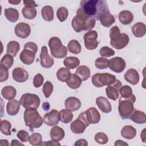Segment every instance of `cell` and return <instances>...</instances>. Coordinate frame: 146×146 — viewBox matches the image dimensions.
<instances>
[{
    "mask_svg": "<svg viewBox=\"0 0 146 146\" xmlns=\"http://www.w3.org/2000/svg\"><path fill=\"white\" fill-rule=\"evenodd\" d=\"M14 59L13 56L10 54L5 55L1 60V65L6 67L7 69L10 68L13 64Z\"/></svg>",
    "mask_w": 146,
    "mask_h": 146,
    "instance_id": "obj_43",
    "label": "cell"
},
{
    "mask_svg": "<svg viewBox=\"0 0 146 146\" xmlns=\"http://www.w3.org/2000/svg\"><path fill=\"white\" fill-rule=\"evenodd\" d=\"M10 144L8 141L6 139H1L0 140V145L4 146V145H9Z\"/></svg>",
    "mask_w": 146,
    "mask_h": 146,
    "instance_id": "obj_59",
    "label": "cell"
},
{
    "mask_svg": "<svg viewBox=\"0 0 146 146\" xmlns=\"http://www.w3.org/2000/svg\"><path fill=\"white\" fill-rule=\"evenodd\" d=\"M75 74L80 78L82 81H85L90 77L91 71L87 66H80L76 69Z\"/></svg>",
    "mask_w": 146,
    "mask_h": 146,
    "instance_id": "obj_30",
    "label": "cell"
},
{
    "mask_svg": "<svg viewBox=\"0 0 146 146\" xmlns=\"http://www.w3.org/2000/svg\"><path fill=\"white\" fill-rule=\"evenodd\" d=\"M40 98L37 95L30 93H26L22 95L20 99L21 104L26 109H37L40 105Z\"/></svg>",
    "mask_w": 146,
    "mask_h": 146,
    "instance_id": "obj_7",
    "label": "cell"
},
{
    "mask_svg": "<svg viewBox=\"0 0 146 146\" xmlns=\"http://www.w3.org/2000/svg\"><path fill=\"white\" fill-rule=\"evenodd\" d=\"M42 105H43L42 107H43V108L44 109V110H45V111L48 110V109L50 108V106H49V103L48 102H45V103H43Z\"/></svg>",
    "mask_w": 146,
    "mask_h": 146,
    "instance_id": "obj_61",
    "label": "cell"
},
{
    "mask_svg": "<svg viewBox=\"0 0 146 146\" xmlns=\"http://www.w3.org/2000/svg\"><path fill=\"white\" fill-rule=\"evenodd\" d=\"M50 134L52 140L58 141L62 140L65 135L64 130L61 127L57 125H55L51 128Z\"/></svg>",
    "mask_w": 146,
    "mask_h": 146,
    "instance_id": "obj_25",
    "label": "cell"
},
{
    "mask_svg": "<svg viewBox=\"0 0 146 146\" xmlns=\"http://www.w3.org/2000/svg\"><path fill=\"white\" fill-rule=\"evenodd\" d=\"M44 123L48 126H54L59 123L60 121L59 112L55 109L46 113L43 118Z\"/></svg>",
    "mask_w": 146,
    "mask_h": 146,
    "instance_id": "obj_14",
    "label": "cell"
},
{
    "mask_svg": "<svg viewBox=\"0 0 146 146\" xmlns=\"http://www.w3.org/2000/svg\"><path fill=\"white\" fill-rule=\"evenodd\" d=\"M129 41L128 35L125 33H121L120 36L113 40H110L111 46L116 50H120L127 46Z\"/></svg>",
    "mask_w": 146,
    "mask_h": 146,
    "instance_id": "obj_15",
    "label": "cell"
},
{
    "mask_svg": "<svg viewBox=\"0 0 146 146\" xmlns=\"http://www.w3.org/2000/svg\"><path fill=\"white\" fill-rule=\"evenodd\" d=\"M77 11L88 17L99 20L102 14L109 11V8L106 1L83 0L80 1Z\"/></svg>",
    "mask_w": 146,
    "mask_h": 146,
    "instance_id": "obj_1",
    "label": "cell"
},
{
    "mask_svg": "<svg viewBox=\"0 0 146 146\" xmlns=\"http://www.w3.org/2000/svg\"><path fill=\"white\" fill-rule=\"evenodd\" d=\"M63 64L66 68L70 69H74L80 64L79 59L75 56H68L63 60Z\"/></svg>",
    "mask_w": 146,
    "mask_h": 146,
    "instance_id": "obj_34",
    "label": "cell"
},
{
    "mask_svg": "<svg viewBox=\"0 0 146 146\" xmlns=\"http://www.w3.org/2000/svg\"><path fill=\"white\" fill-rule=\"evenodd\" d=\"M51 54L52 56L56 58H63L67 54V48L62 44L61 40L55 36L51 38L48 43Z\"/></svg>",
    "mask_w": 146,
    "mask_h": 146,
    "instance_id": "obj_5",
    "label": "cell"
},
{
    "mask_svg": "<svg viewBox=\"0 0 146 146\" xmlns=\"http://www.w3.org/2000/svg\"><path fill=\"white\" fill-rule=\"evenodd\" d=\"M29 141L32 145H40L42 142V136L39 133H33L29 136Z\"/></svg>",
    "mask_w": 146,
    "mask_h": 146,
    "instance_id": "obj_41",
    "label": "cell"
},
{
    "mask_svg": "<svg viewBox=\"0 0 146 146\" xmlns=\"http://www.w3.org/2000/svg\"><path fill=\"white\" fill-rule=\"evenodd\" d=\"M20 48L19 43L15 40L10 41L7 44V54L13 56H15Z\"/></svg>",
    "mask_w": 146,
    "mask_h": 146,
    "instance_id": "obj_35",
    "label": "cell"
},
{
    "mask_svg": "<svg viewBox=\"0 0 146 146\" xmlns=\"http://www.w3.org/2000/svg\"><path fill=\"white\" fill-rule=\"evenodd\" d=\"M21 2V1H18V0H15V1H10V0H9L8 1L9 3H10L12 5H18Z\"/></svg>",
    "mask_w": 146,
    "mask_h": 146,
    "instance_id": "obj_62",
    "label": "cell"
},
{
    "mask_svg": "<svg viewBox=\"0 0 146 146\" xmlns=\"http://www.w3.org/2000/svg\"><path fill=\"white\" fill-rule=\"evenodd\" d=\"M116 76L110 73H96L92 76V83L96 87L112 84L116 81Z\"/></svg>",
    "mask_w": 146,
    "mask_h": 146,
    "instance_id": "obj_6",
    "label": "cell"
},
{
    "mask_svg": "<svg viewBox=\"0 0 146 146\" xmlns=\"http://www.w3.org/2000/svg\"><path fill=\"white\" fill-rule=\"evenodd\" d=\"M44 82V78L43 75L40 74H36L33 79V85L35 87L38 88L40 87Z\"/></svg>",
    "mask_w": 146,
    "mask_h": 146,
    "instance_id": "obj_51",
    "label": "cell"
},
{
    "mask_svg": "<svg viewBox=\"0 0 146 146\" xmlns=\"http://www.w3.org/2000/svg\"><path fill=\"white\" fill-rule=\"evenodd\" d=\"M109 60L103 57L98 58L95 61V66L100 70L106 69L108 67Z\"/></svg>",
    "mask_w": 146,
    "mask_h": 146,
    "instance_id": "obj_42",
    "label": "cell"
},
{
    "mask_svg": "<svg viewBox=\"0 0 146 146\" xmlns=\"http://www.w3.org/2000/svg\"><path fill=\"white\" fill-rule=\"evenodd\" d=\"M0 82H3L8 79V69L2 65H0Z\"/></svg>",
    "mask_w": 146,
    "mask_h": 146,
    "instance_id": "obj_50",
    "label": "cell"
},
{
    "mask_svg": "<svg viewBox=\"0 0 146 146\" xmlns=\"http://www.w3.org/2000/svg\"><path fill=\"white\" fill-rule=\"evenodd\" d=\"M129 119L135 123L140 124H144L146 122L145 113L139 110H135L131 115Z\"/></svg>",
    "mask_w": 146,
    "mask_h": 146,
    "instance_id": "obj_27",
    "label": "cell"
},
{
    "mask_svg": "<svg viewBox=\"0 0 146 146\" xmlns=\"http://www.w3.org/2000/svg\"><path fill=\"white\" fill-rule=\"evenodd\" d=\"M23 3L25 5V6H29V7H35L37 6V5L35 3V2L34 1H23Z\"/></svg>",
    "mask_w": 146,
    "mask_h": 146,
    "instance_id": "obj_56",
    "label": "cell"
},
{
    "mask_svg": "<svg viewBox=\"0 0 146 146\" xmlns=\"http://www.w3.org/2000/svg\"><path fill=\"white\" fill-rule=\"evenodd\" d=\"M126 63L123 58L116 56L111 58L108 62V67L111 70L116 73H120L125 68Z\"/></svg>",
    "mask_w": 146,
    "mask_h": 146,
    "instance_id": "obj_11",
    "label": "cell"
},
{
    "mask_svg": "<svg viewBox=\"0 0 146 146\" xmlns=\"http://www.w3.org/2000/svg\"><path fill=\"white\" fill-rule=\"evenodd\" d=\"M82 82V81L80 78L75 74H74L70 75V77L66 81V84L72 89H77L80 86Z\"/></svg>",
    "mask_w": 146,
    "mask_h": 146,
    "instance_id": "obj_31",
    "label": "cell"
},
{
    "mask_svg": "<svg viewBox=\"0 0 146 146\" xmlns=\"http://www.w3.org/2000/svg\"><path fill=\"white\" fill-rule=\"evenodd\" d=\"M40 65L46 68H49L51 67L54 63V59L48 55V50L46 46H43L41 48V52L40 54Z\"/></svg>",
    "mask_w": 146,
    "mask_h": 146,
    "instance_id": "obj_12",
    "label": "cell"
},
{
    "mask_svg": "<svg viewBox=\"0 0 146 146\" xmlns=\"http://www.w3.org/2000/svg\"><path fill=\"white\" fill-rule=\"evenodd\" d=\"M120 30L118 26H114L112 27H111L109 34L111 40H113L116 39L118 36H120Z\"/></svg>",
    "mask_w": 146,
    "mask_h": 146,
    "instance_id": "obj_49",
    "label": "cell"
},
{
    "mask_svg": "<svg viewBox=\"0 0 146 146\" xmlns=\"http://www.w3.org/2000/svg\"><path fill=\"white\" fill-rule=\"evenodd\" d=\"M24 48H28L29 50L33 51L35 53H36V52L38 51V46L34 42H29L26 43L24 45Z\"/></svg>",
    "mask_w": 146,
    "mask_h": 146,
    "instance_id": "obj_53",
    "label": "cell"
},
{
    "mask_svg": "<svg viewBox=\"0 0 146 146\" xmlns=\"http://www.w3.org/2000/svg\"><path fill=\"white\" fill-rule=\"evenodd\" d=\"M36 53L28 48H24L21 52L19 58L21 61L25 64H31L35 59Z\"/></svg>",
    "mask_w": 146,
    "mask_h": 146,
    "instance_id": "obj_18",
    "label": "cell"
},
{
    "mask_svg": "<svg viewBox=\"0 0 146 146\" xmlns=\"http://www.w3.org/2000/svg\"><path fill=\"white\" fill-rule=\"evenodd\" d=\"M11 145H12V146H15V145H23V146H24V144L23 143L19 142L17 140L14 139V140H11Z\"/></svg>",
    "mask_w": 146,
    "mask_h": 146,
    "instance_id": "obj_57",
    "label": "cell"
},
{
    "mask_svg": "<svg viewBox=\"0 0 146 146\" xmlns=\"http://www.w3.org/2000/svg\"><path fill=\"white\" fill-rule=\"evenodd\" d=\"M73 117L74 116L71 111L67 109H63L59 112L60 120L64 124L70 123L72 120Z\"/></svg>",
    "mask_w": 146,
    "mask_h": 146,
    "instance_id": "obj_37",
    "label": "cell"
},
{
    "mask_svg": "<svg viewBox=\"0 0 146 146\" xmlns=\"http://www.w3.org/2000/svg\"><path fill=\"white\" fill-rule=\"evenodd\" d=\"M16 94V89L11 86H5L1 90V95L2 97L9 100L13 99L15 97Z\"/></svg>",
    "mask_w": 146,
    "mask_h": 146,
    "instance_id": "obj_29",
    "label": "cell"
},
{
    "mask_svg": "<svg viewBox=\"0 0 146 146\" xmlns=\"http://www.w3.org/2000/svg\"><path fill=\"white\" fill-rule=\"evenodd\" d=\"M5 15L6 18L11 22H15L19 18V13L15 9L9 7L5 10Z\"/></svg>",
    "mask_w": 146,
    "mask_h": 146,
    "instance_id": "obj_32",
    "label": "cell"
},
{
    "mask_svg": "<svg viewBox=\"0 0 146 146\" xmlns=\"http://www.w3.org/2000/svg\"><path fill=\"white\" fill-rule=\"evenodd\" d=\"M99 20L100 23L106 27H110L115 22V18L114 16L110 13V10L102 14Z\"/></svg>",
    "mask_w": 146,
    "mask_h": 146,
    "instance_id": "obj_23",
    "label": "cell"
},
{
    "mask_svg": "<svg viewBox=\"0 0 146 146\" xmlns=\"http://www.w3.org/2000/svg\"><path fill=\"white\" fill-rule=\"evenodd\" d=\"M96 23V19L88 17L79 11H76L75 15L71 21V26L76 33L82 31H90Z\"/></svg>",
    "mask_w": 146,
    "mask_h": 146,
    "instance_id": "obj_2",
    "label": "cell"
},
{
    "mask_svg": "<svg viewBox=\"0 0 146 146\" xmlns=\"http://www.w3.org/2000/svg\"><path fill=\"white\" fill-rule=\"evenodd\" d=\"M64 104L66 109L71 112L76 111L79 110L81 107L80 100L78 98L73 96H71L66 99Z\"/></svg>",
    "mask_w": 146,
    "mask_h": 146,
    "instance_id": "obj_20",
    "label": "cell"
},
{
    "mask_svg": "<svg viewBox=\"0 0 146 146\" xmlns=\"http://www.w3.org/2000/svg\"><path fill=\"white\" fill-rule=\"evenodd\" d=\"M12 76L15 82L18 83H23L28 79L29 73L21 67H16L13 70Z\"/></svg>",
    "mask_w": 146,
    "mask_h": 146,
    "instance_id": "obj_17",
    "label": "cell"
},
{
    "mask_svg": "<svg viewBox=\"0 0 146 146\" xmlns=\"http://www.w3.org/2000/svg\"><path fill=\"white\" fill-rule=\"evenodd\" d=\"M121 86V82L118 79H116L112 84L107 86L106 92L108 98L114 101L116 100L119 98V91Z\"/></svg>",
    "mask_w": 146,
    "mask_h": 146,
    "instance_id": "obj_10",
    "label": "cell"
},
{
    "mask_svg": "<svg viewBox=\"0 0 146 146\" xmlns=\"http://www.w3.org/2000/svg\"><path fill=\"white\" fill-rule=\"evenodd\" d=\"M23 118L25 125L29 127L31 131L41 127L43 121L42 117L35 108L26 109Z\"/></svg>",
    "mask_w": 146,
    "mask_h": 146,
    "instance_id": "obj_3",
    "label": "cell"
},
{
    "mask_svg": "<svg viewBox=\"0 0 146 146\" xmlns=\"http://www.w3.org/2000/svg\"><path fill=\"white\" fill-rule=\"evenodd\" d=\"M40 145H60V144L58 141L55 140H51V141H48L47 142H44L43 143H41Z\"/></svg>",
    "mask_w": 146,
    "mask_h": 146,
    "instance_id": "obj_55",
    "label": "cell"
},
{
    "mask_svg": "<svg viewBox=\"0 0 146 146\" xmlns=\"http://www.w3.org/2000/svg\"><path fill=\"white\" fill-rule=\"evenodd\" d=\"M14 32L16 35L19 38L25 39L30 35L31 33V28L28 23L20 22L15 26Z\"/></svg>",
    "mask_w": 146,
    "mask_h": 146,
    "instance_id": "obj_13",
    "label": "cell"
},
{
    "mask_svg": "<svg viewBox=\"0 0 146 146\" xmlns=\"http://www.w3.org/2000/svg\"><path fill=\"white\" fill-rule=\"evenodd\" d=\"M131 31L135 37L141 38L146 33V26L143 22H137L132 27Z\"/></svg>",
    "mask_w": 146,
    "mask_h": 146,
    "instance_id": "obj_24",
    "label": "cell"
},
{
    "mask_svg": "<svg viewBox=\"0 0 146 146\" xmlns=\"http://www.w3.org/2000/svg\"><path fill=\"white\" fill-rule=\"evenodd\" d=\"M128 144L126 143L125 142L121 140H116V142L115 143V146H119V145H128Z\"/></svg>",
    "mask_w": 146,
    "mask_h": 146,
    "instance_id": "obj_58",
    "label": "cell"
},
{
    "mask_svg": "<svg viewBox=\"0 0 146 146\" xmlns=\"http://www.w3.org/2000/svg\"><path fill=\"white\" fill-rule=\"evenodd\" d=\"M53 85L50 81L46 82L43 86L42 91L44 96L46 98H48L50 96L53 91Z\"/></svg>",
    "mask_w": 146,
    "mask_h": 146,
    "instance_id": "obj_47",
    "label": "cell"
},
{
    "mask_svg": "<svg viewBox=\"0 0 146 146\" xmlns=\"http://www.w3.org/2000/svg\"><path fill=\"white\" fill-rule=\"evenodd\" d=\"M119 19L123 25H127L132 22L133 15L129 10H123L119 14Z\"/></svg>",
    "mask_w": 146,
    "mask_h": 146,
    "instance_id": "obj_28",
    "label": "cell"
},
{
    "mask_svg": "<svg viewBox=\"0 0 146 146\" xmlns=\"http://www.w3.org/2000/svg\"><path fill=\"white\" fill-rule=\"evenodd\" d=\"M11 128V125L10 123L6 120H2L1 121L0 124V130L2 134L7 136H10L11 135V132L10 129Z\"/></svg>",
    "mask_w": 146,
    "mask_h": 146,
    "instance_id": "obj_40",
    "label": "cell"
},
{
    "mask_svg": "<svg viewBox=\"0 0 146 146\" xmlns=\"http://www.w3.org/2000/svg\"><path fill=\"white\" fill-rule=\"evenodd\" d=\"M71 74V71L68 68L62 67L57 71L56 77L59 81L62 82H66Z\"/></svg>",
    "mask_w": 146,
    "mask_h": 146,
    "instance_id": "obj_39",
    "label": "cell"
},
{
    "mask_svg": "<svg viewBox=\"0 0 146 146\" xmlns=\"http://www.w3.org/2000/svg\"><path fill=\"white\" fill-rule=\"evenodd\" d=\"M145 129H144L143 131H142V132H141V135H140V136H141V140H142V141H143V143H145L146 141H145Z\"/></svg>",
    "mask_w": 146,
    "mask_h": 146,
    "instance_id": "obj_60",
    "label": "cell"
},
{
    "mask_svg": "<svg viewBox=\"0 0 146 146\" xmlns=\"http://www.w3.org/2000/svg\"><path fill=\"white\" fill-rule=\"evenodd\" d=\"M98 36V33L95 30H90L87 32L83 37L85 47L90 50L96 49L99 44L97 40Z\"/></svg>",
    "mask_w": 146,
    "mask_h": 146,
    "instance_id": "obj_9",
    "label": "cell"
},
{
    "mask_svg": "<svg viewBox=\"0 0 146 146\" xmlns=\"http://www.w3.org/2000/svg\"><path fill=\"white\" fill-rule=\"evenodd\" d=\"M85 116L88 123L97 124L100 119V114L95 107H90L84 111Z\"/></svg>",
    "mask_w": 146,
    "mask_h": 146,
    "instance_id": "obj_16",
    "label": "cell"
},
{
    "mask_svg": "<svg viewBox=\"0 0 146 146\" xmlns=\"http://www.w3.org/2000/svg\"><path fill=\"white\" fill-rule=\"evenodd\" d=\"M22 13L25 18L33 19L37 15V11L34 7L25 6L22 9Z\"/></svg>",
    "mask_w": 146,
    "mask_h": 146,
    "instance_id": "obj_36",
    "label": "cell"
},
{
    "mask_svg": "<svg viewBox=\"0 0 146 146\" xmlns=\"http://www.w3.org/2000/svg\"><path fill=\"white\" fill-rule=\"evenodd\" d=\"M119 92L121 95V97L123 98H129L133 95L132 88L127 85L121 86Z\"/></svg>",
    "mask_w": 146,
    "mask_h": 146,
    "instance_id": "obj_45",
    "label": "cell"
},
{
    "mask_svg": "<svg viewBox=\"0 0 146 146\" xmlns=\"http://www.w3.org/2000/svg\"><path fill=\"white\" fill-rule=\"evenodd\" d=\"M17 137L22 142H27L29 140V134L25 130H20L17 133Z\"/></svg>",
    "mask_w": 146,
    "mask_h": 146,
    "instance_id": "obj_52",
    "label": "cell"
},
{
    "mask_svg": "<svg viewBox=\"0 0 146 146\" xmlns=\"http://www.w3.org/2000/svg\"><path fill=\"white\" fill-rule=\"evenodd\" d=\"M68 50L73 54H78L81 52L82 47L80 43L75 39L71 40L67 44Z\"/></svg>",
    "mask_w": 146,
    "mask_h": 146,
    "instance_id": "obj_38",
    "label": "cell"
},
{
    "mask_svg": "<svg viewBox=\"0 0 146 146\" xmlns=\"http://www.w3.org/2000/svg\"><path fill=\"white\" fill-rule=\"evenodd\" d=\"M20 102L16 99L10 100L6 105L7 113L10 116L16 115L20 110Z\"/></svg>",
    "mask_w": 146,
    "mask_h": 146,
    "instance_id": "obj_22",
    "label": "cell"
},
{
    "mask_svg": "<svg viewBox=\"0 0 146 146\" xmlns=\"http://www.w3.org/2000/svg\"><path fill=\"white\" fill-rule=\"evenodd\" d=\"M96 103L99 108L104 113H110L112 110V106L108 99L103 96H99L96 98Z\"/></svg>",
    "mask_w": 146,
    "mask_h": 146,
    "instance_id": "obj_21",
    "label": "cell"
},
{
    "mask_svg": "<svg viewBox=\"0 0 146 146\" xmlns=\"http://www.w3.org/2000/svg\"><path fill=\"white\" fill-rule=\"evenodd\" d=\"M41 14L43 19L46 21H52L54 19V10L51 6L46 5L41 10Z\"/></svg>",
    "mask_w": 146,
    "mask_h": 146,
    "instance_id": "obj_33",
    "label": "cell"
},
{
    "mask_svg": "<svg viewBox=\"0 0 146 146\" xmlns=\"http://www.w3.org/2000/svg\"><path fill=\"white\" fill-rule=\"evenodd\" d=\"M74 145H80V146H86L88 145L87 141L86 139H80L76 141V142L74 144Z\"/></svg>",
    "mask_w": 146,
    "mask_h": 146,
    "instance_id": "obj_54",
    "label": "cell"
},
{
    "mask_svg": "<svg viewBox=\"0 0 146 146\" xmlns=\"http://www.w3.org/2000/svg\"><path fill=\"white\" fill-rule=\"evenodd\" d=\"M121 135L125 139H132L136 135V129L132 125H125L121 130Z\"/></svg>",
    "mask_w": 146,
    "mask_h": 146,
    "instance_id": "obj_26",
    "label": "cell"
},
{
    "mask_svg": "<svg viewBox=\"0 0 146 146\" xmlns=\"http://www.w3.org/2000/svg\"><path fill=\"white\" fill-rule=\"evenodd\" d=\"M94 139L96 142L100 144H105L108 141V137L107 135L103 132L97 133L95 135Z\"/></svg>",
    "mask_w": 146,
    "mask_h": 146,
    "instance_id": "obj_46",
    "label": "cell"
},
{
    "mask_svg": "<svg viewBox=\"0 0 146 146\" xmlns=\"http://www.w3.org/2000/svg\"><path fill=\"white\" fill-rule=\"evenodd\" d=\"M125 80L132 85L137 84L140 79L139 72L134 68H129L124 74Z\"/></svg>",
    "mask_w": 146,
    "mask_h": 146,
    "instance_id": "obj_19",
    "label": "cell"
},
{
    "mask_svg": "<svg viewBox=\"0 0 146 146\" xmlns=\"http://www.w3.org/2000/svg\"><path fill=\"white\" fill-rule=\"evenodd\" d=\"M99 53L102 56L108 58L113 56L115 54V52L112 48L107 46H104L100 49Z\"/></svg>",
    "mask_w": 146,
    "mask_h": 146,
    "instance_id": "obj_48",
    "label": "cell"
},
{
    "mask_svg": "<svg viewBox=\"0 0 146 146\" xmlns=\"http://www.w3.org/2000/svg\"><path fill=\"white\" fill-rule=\"evenodd\" d=\"M136 101V98L133 94L129 98L120 97L119 100L118 111L120 117L123 119H129L134 111L133 103Z\"/></svg>",
    "mask_w": 146,
    "mask_h": 146,
    "instance_id": "obj_4",
    "label": "cell"
},
{
    "mask_svg": "<svg viewBox=\"0 0 146 146\" xmlns=\"http://www.w3.org/2000/svg\"><path fill=\"white\" fill-rule=\"evenodd\" d=\"M90 125L85 116L84 111L80 113L76 120L71 123L70 128L71 131L76 134L84 132L87 127Z\"/></svg>",
    "mask_w": 146,
    "mask_h": 146,
    "instance_id": "obj_8",
    "label": "cell"
},
{
    "mask_svg": "<svg viewBox=\"0 0 146 146\" xmlns=\"http://www.w3.org/2000/svg\"><path fill=\"white\" fill-rule=\"evenodd\" d=\"M56 15L60 22H64L66 20L68 15L67 9L65 7H60L58 8L56 11Z\"/></svg>",
    "mask_w": 146,
    "mask_h": 146,
    "instance_id": "obj_44",
    "label": "cell"
}]
</instances>
